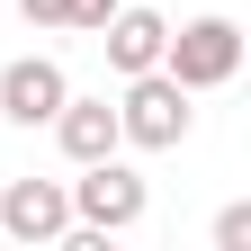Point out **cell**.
<instances>
[{
  "label": "cell",
  "mask_w": 251,
  "mask_h": 251,
  "mask_svg": "<svg viewBox=\"0 0 251 251\" xmlns=\"http://www.w3.org/2000/svg\"><path fill=\"white\" fill-rule=\"evenodd\" d=\"M90 179L72 188V215L90 233H126V225H144V179L117 162V152H99V162H81Z\"/></svg>",
  "instance_id": "obj_3"
},
{
  "label": "cell",
  "mask_w": 251,
  "mask_h": 251,
  "mask_svg": "<svg viewBox=\"0 0 251 251\" xmlns=\"http://www.w3.org/2000/svg\"><path fill=\"white\" fill-rule=\"evenodd\" d=\"M162 36H171L162 9H108V27H99V45H108L117 72H152V63H162Z\"/></svg>",
  "instance_id": "obj_6"
},
{
  "label": "cell",
  "mask_w": 251,
  "mask_h": 251,
  "mask_svg": "<svg viewBox=\"0 0 251 251\" xmlns=\"http://www.w3.org/2000/svg\"><path fill=\"white\" fill-rule=\"evenodd\" d=\"M188 135V90L152 63V72H126V99H117V144L135 152H171Z\"/></svg>",
  "instance_id": "obj_1"
},
{
  "label": "cell",
  "mask_w": 251,
  "mask_h": 251,
  "mask_svg": "<svg viewBox=\"0 0 251 251\" xmlns=\"http://www.w3.org/2000/svg\"><path fill=\"white\" fill-rule=\"evenodd\" d=\"M162 72L198 99V90H225L242 72V27L233 18H188L179 36H162Z\"/></svg>",
  "instance_id": "obj_2"
},
{
  "label": "cell",
  "mask_w": 251,
  "mask_h": 251,
  "mask_svg": "<svg viewBox=\"0 0 251 251\" xmlns=\"http://www.w3.org/2000/svg\"><path fill=\"white\" fill-rule=\"evenodd\" d=\"M0 233H18V242H63V233H72V188H54V179H9V188H0Z\"/></svg>",
  "instance_id": "obj_5"
},
{
  "label": "cell",
  "mask_w": 251,
  "mask_h": 251,
  "mask_svg": "<svg viewBox=\"0 0 251 251\" xmlns=\"http://www.w3.org/2000/svg\"><path fill=\"white\" fill-rule=\"evenodd\" d=\"M215 242L242 251V242H251V206H225V215H215Z\"/></svg>",
  "instance_id": "obj_9"
},
{
  "label": "cell",
  "mask_w": 251,
  "mask_h": 251,
  "mask_svg": "<svg viewBox=\"0 0 251 251\" xmlns=\"http://www.w3.org/2000/svg\"><path fill=\"white\" fill-rule=\"evenodd\" d=\"M63 99H72V81H63L54 54H18L9 72H0V117H9V126H54Z\"/></svg>",
  "instance_id": "obj_4"
},
{
  "label": "cell",
  "mask_w": 251,
  "mask_h": 251,
  "mask_svg": "<svg viewBox=\"0 0 251 251\" xmlns=\"http://www.w3.org/2000/svg\"><path fill=\"white\" fill-rule=\"evenodd\" d=\"M54 135L72 162H99V152H117V108L108 99H63L54 108Z\"/></svg>",
  "instance_id": "obj_7"
},
{
  "label": "cell",
  "mask_w": 251,
  "mask_h": 251,
  "mask_svg": "<svg viewBox=\"0 0 251 251\" xmlns=\"http://www.w3.org/2000/svg\"><path fill=\"white\" fill-rule=\"evenodd\" d=\"M117 0H18V18L27 27H72V36H99Z\"/></svg>",
  "instance_id": "obj_8"
}]
</instances>
